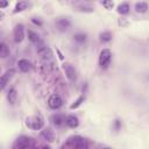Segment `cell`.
<instances>
[{"mask_svg":"<svg viewBox=\"0 0 149 149\" xmlns=\"http://www.w3.org/2000/svg\"><path fill=\"white\" fill-rule=\"evenodd\" d=\"M26 126L33 130H40L44 126V121L38 115H31L26 118Z\"/></svg>","mask_w":149,"mask_h":149,"instance_id":"cell-1","label":"cell"},{"mask_svg":"<svg viewBox=\"0 0 149 149\" xmlns=\"http://www.w3.org/2000/svg\"><path fill=\"white\" fill-rule=\"evenodd\" d=\"M112 59V52L109 49H102L99 54V65L101 69H107Z\"/></svg>","mask_w":149,"mask_h":149,"instance_id":"cell-2","label":"cell"},{"mask_svg":"<svg viewBox=\"0 0 149 149\" xmlns=\"http://www.w3.org/2000/svg\"><path fill=\"white\" fill-rule=\"evenodd\" d=\"M68 144H70V146H72L74 148H79V149H86L88 147L87 141L84 137L79 136V135H73V136L69 137Z\"/></svg>","mask_w":149,"mask_h":149,"instance_id":"cell-3","label":"cell"},{"mask_svg":"<svg viewBox=\"0 0 149 149\" xmlns=\"http://www.w3.org/2000/svg\"><path fill=\"white\" fill-rule=\"evenodd\" d=\"M30 142H31V139L30 137L24 136V135H21V136H19L15 140L13 148H15V149H24V148H27V147L30 146Z\"/></svg>","mask_w":149,"mask_h":149,"instance_id":"cell-4","label":"cell"},{"mask_svg":"<svg viewBox=\"0 0 149 149\" xmlns=\"http://www.w3.org/2000/svg\"><path fill=\"white\" fill-rule=\"evenodd\" d=\"M62 105H63V98L59 94H52V95H50V98L48 100V106L51 109H58Z\"/></svg>","mask_w":149,"mask_h":149,"instance_id":"cell-5","label":"cell"},{"mask_svg":"<svg viewBox=\"0 0 149 149\" xmlns=\"http://www.w3.org/2000/svg\"><path fill=\"white\" fill-rule=\"evenodd\" d=\"M13 36H14V41L16 43H20L24 40V28H23V24L19 23L15 26L14 30H13Z\"/></svg>","mask_w":149,"mask_h":149,"instance_id":"cell-6","label":"cell"},{"mask_svg":"<svg viewBox=\"0 0 149 149\" xmlns=\"http://www.w3.org/2000/svg\"><path fill=\"white\" fill-rule=\"evenodd\" d=\"M63 70H64V72H65V74H66V77H68L69 80L74 81V80L77 79V72H76V69H74L71 64H69V63H64V64H63Z\"/></svg>","mask_w":149,"mask_h":149,"instance_id":"cell-7","label":"cell"},{"mask_svg":"<svg viewBox=\"0 0 149 149\" xmlns=\"http://www.w3.org/2000/svg\"><path fill=\"white\" fill-rule=\"evenodd\" d=\"M15 74V70L14 69H8L2 76H1V79H0V88L3 90L6 87V85L9 83V80L13 78V76Z\"/></svg>","mask_w":149,"mask_h":149,"instance_id":"cell-8","label":"cell"},{"mask_svg":"<svg viewBox=\"0 0 149 149\" xmlns=\"http://www.w3.org/2000/svg\"><path fill=\"white\" fill-rule=\"evenodd\" d=\"M41 137L43 139V140H45L47 142H54L55 141V134H54V130L51 129V128H49V127H47V128H43L42 130H41Z\"/></svg>","mask_w":149,"mask_h":149,"instance_id":"cell-9","label":"cell"},{"mask_svg":"<svg viewBox=\"0 0 149 149\" xmlns=\"http://www.w3.org/2000/svg\"><path fill=\"white\" fill-rule=\"evenodd\" d=\"M71 26V22L68 17H59L57 21H56V27L58 28V30L61 31H64L66 29H69Z\"/></svg>","mask_w":149,"mask_h":149,"instance_id":"cell-10","label":"cell"},{"mask_svg":"<svg viewBox=\"0 0 149 149\" xmlns=\"http://www.w3.org/2000/svg\"><path fill=\"white\" fill-rule=\"evenodd\" d=\"M28 6H29V1H28V0H19V1L16 2L15 7H14L13 13H14V14L21 13V12L26 10V9L28 8Z\"/></svg>","mask_w":149,"mask_h":149,"instance_id":"cell-11","label":"cell"},{"mask_svg":"<svg viewBox=\"0 0 149 149\" xmlns=\"http://www.w3.org/2000/svg\"><path fill=\"white\" fill-rule=\"evenodd\" d=\"M17 66H19L20 71H22V72H28V71L30 70V68H31V64H30V62H29L28 59L22 58V59H20V61L17 62Z\"/></svg>","mask_w":149,"mask_h":149,"instance_id":"cell-12","label":"cell"},{"mask_svg":"<svg viewBox=\"0 0 149 149\" xmlns=\"http://www.w3.org/2000/svg\"><path fill=\"white\" fill-rule=\"evenodd\" d=\"M65 123H66V126L70 127V128H77L78 125H79V120H78V118L74 116V115H69V116H66V119H65Z\"/></svg>","mask_w":149,"mask_h":149,"instance_id":"cell-13","label":"cell"},{"mask_svg":"<svg viewBox=\"0 0 149 149\" xmlns=\"http://www.w3.org/2000/svg\"><path fill=\"white\" fill-rule=\"evenodd\" d=\"M65 116L63 114H55L51 116V121L55 126H62L64 122H65Z\"/></svg>","mask_w":149,"mask_h":149,"instance_id":"cell-14","label":"cell"},{"mask_svg":"<svg viewBox=\"0 0 149 149\" xmlns=\"http://www.w3.org/2000/svg\"><path fill=\"white\" fill-rule=\"evenodd\" d=\"M7 100H8V102L9 104H15V101H16V90L14 88V87H12V88H9V91H8V93H7Z\"/></svg>","mask_w":149,"mask_h":149,"instance_id":"cell-15","label":"cell"},{"mask_svg":"<svg viewBox=\"0 0 149 149\" xmlns=\"http://www.w3.org/2000/svg\"><path fill=\"white\" fill-rule=\"evenodd\" d=\"M9 54H10L9 48H8L3 42H1V43H0V57H1V58H6V57L9 56Z\"/></svg>","mask_w":149,"mask_h":149,"instance_id":"cell-16","label":"cell"},{"mask_svg":"<svg viewBox=\"0 0 149 149\" xmlns=\"http://www.w3.org/2000/svg\"><path fill=\"white\" fill-rule=\"evenodd\" d=\"M129 5L128 3H126V2H123V3H120L119 6H118V13L119 14H121V15H126V14H128L129 13Z\"/></svg>","mask_w":149,"mask_h":149,"instance_id":"cell-17","label":"cell"},{"mask_svg":"<svg viewBox=\"0 0 149 149\" xmlns=\"http://www.w3.org/2000/svg\"><path fill=\"white\" fill-rule=\"evenodd\" d=\"M99 40H100V42H102V43H107V42H109V41L112 40V34H111L109 31H102V33H100V35H99Z\"/></svg>","mask_w":149,"mask_h":149,"instance_id":"cell-18","label":"cell"},{"mask_svg":"<svg viewBox=\"0 0 149 149\" xmlns=\"http://www.w3.org/2000/svg\"><path fill=\"white\" fill-rule=\"evenodd\" d=\"M147 9H148V3L147 2H137L135 5V10L137 13H141V14L142 13H146Z\"/></svg>","mask_w":149,"mask_h":149,"instance_id":"cell-19","label":"cell"},{"mask_svg":"<svg viewBox=\"0 0 149 149\" xmlns=\"http://www.w3.org/2000/svg\"><path fill=\"white\" fill-rule=\"evenodd\" d=\"M84 100H85V95H79V97L73 101V104L70 105V109H76V108H78V107L84 102Z\"/></svg>","mask_w":149,"mask_h":149,"instance_id":"cell-20","label":"cell"},{"mask_svg":"<svg viewBox=\"0 0 149 149\" xmlns=\"http://www.w3.org/2000/svg\"><path fill=\"white\" fill-rule=\"evenodd\" d=\"M28 38L33 43H38L40 42V36L36 33H34L33 30H28Z\"/></svg>","mask_w":149,"mask_h":149,"instance_id":"cell-21","label":"cell"},{"mask_svg":"<svg viewBox=\"0 0 149 149\" xmlns=\"http://www.w3.org/2000/svg\"><path fill=\"white\" fill-rule=\"evenodd\" d=\"M101 5H102L106 9H108V10L114 7V2H113L112 0H102V1H101Z\"/></svg>","mask_w":149,"mask_h":149,"instance_id":"cell-22","label":"cell"},{"mask_svg":"<svg viewBox=\"0 0 149 149\" xmlns=\"http://www.w3.org/2000/svg\"><path fill=\"white\" fill-rule=\"evenodd\" d=\"M73 38H74V41H77V42H79V43H83V42H85V40H86V35L85 34H76L74 36H73Z\"/></svg>","mask_w":149,"mask_h":149,"instance_id":"cell-23","label":"cell"},{"mask_svg":"<svg viewBox=\"0 0 149 149\" xmlns=\"http://www.w3.org/2000/svg\"><path fill=\"white\" fill-rule=\"evenodd\" d=\"M78 9L79 10H81V12H93V8L91 7V6H83V5H80V6H78Z\"/></svg>","mask_w":149,"mask_h":149,"instance_id":"cell-24","label":"cell"},{"mask_svg":"<svg viewBox=\"0 0 149 149\" xmlns=\"http://www.w3.org/2000/svg\"><path fill=\"white\" fill-rule=\"evenodd\" d=\"M8 0H0V8L1 9H3V8H6L7 6H8Z\"/></svg>","mask_w":149,"mask_h":149,"instance_id":"cell-25","label":"cell"},{"mask_svg":"<svg viewBox=\"0 0 149 149\" xmlns=\"http://www.w3.org/2000/svg\"><path fill=\"white\" fill-rule=\"evenodd\" d=\"M118 24H119V26H121V27H123V26H127V24H128V22H127L125 19H119Z\"/></svg>","mask_w":149,"mask_h":149,"instance_id":"cell-26","label":"cell"},{"mask_svg":"<svg viewBox=\"0 0 149 149\" xmlns=\"http://www.w3.org/2000/svg\"><path fill=\"white\" fill-rule=\"evenodd\" d=\"M31 21H33V23H35V24H37V26H42V21L36 20V17H33Z\"/></svg>","mask_w":149,"mask_h":149,"instance_id":"cell-27","label":"cell"},{"mask_svg":"<svg viewBox=\"0 0 149 149\" xmlns=\"http://www.w3.org/2000/svg\"><path fill=\"white\" fill-rule=\"evenodd\" d=\"M114 127H115L116 130L120 128V120H115V121H114Z\"/></svg>","mask_w":149,"mask_h":149,"instance_id":"cell-28","label":"cell"},{"mask_svg":"<svg viewBox=\"0 0 149 149\" xmlns=\"http://www.w3.org/2000/svg\"><path fill=\"white\" fill-rule=\"evenodd\" d=\"M56 51H57V54H58V56H59V59H62V61H63V59H64V57H63V55H62V52H61V51H59L58 49H57Z\"/></svg>","mask_w":149,"mask_h":149,"instance_id":"cell-29","label":"cell"}]
</instances>
